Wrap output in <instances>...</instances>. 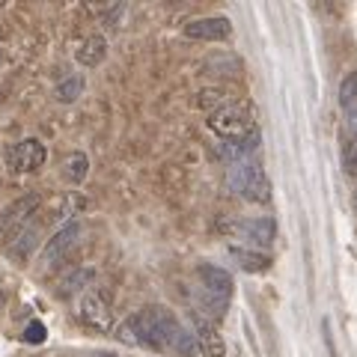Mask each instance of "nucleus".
I'll list each match as a JSON object with an SVG mask.
<instances>
[{
	"label": "nucleus",
	"instance_id": "1",
	"mask_svg": "<svg viewBox=\"0 0 357 357\" xmlns=\"http://www.w3.org/2000/svg\"><path fill=\"white\" fill-rule=\"evenodd\" d=\"M128 328L134 333V340L140 345H146L152 351H173L182 357H191L197 351V337H191L178 319L164 307H146L140 312H134L128 319Z\"/></svg>",
	"mask_w": 357,
	"mask_h": 357
},
{
	"label": "nucleus",
	"instance_id": "2",
	"mask_svg": "<svg viewBox=\"0 0 357 357\" xmlns=\"http://www.w3.org/2000/svg\"><path fill=\"white\" fill-rule=\"evenodd\" d=\"M227 185L244 199H250V203H268L271 199V185H268V176L256 158L232 161L227 173Z\"/></svg>",
	"mask_w": 357,
	"mask_h": 357
},
{
	"label": "nucleus",
	"instance_id": "3",
	"mask_svg": "<svg viewBox=\"0 0 357 357\" xmlns=\"http://www.w3.org/2000/svg\"><path fill=\"white\" fill-rule=\"evenodd\" d=\"M197 277H199V283H203L206 304L211 307V316L220 319L223 312H227L229 298H232V277L223 271V268H215V265H199Z\"/></svg>",
	"mask_w": 357,
	"mask_h": 357
},
{
	"label": "nucleus",
	"instance_id": "4",
	"mask_svg": "<svg viewBox=\"0 0 357 357\" xmlns=\"http://www.w3.org/2000/svg\"><path fill=\"white\" fill-rule=\"evenodd\" d=\"M208 128L215 131L218 137L232 140V143L244 140V137H248V134L253 131V128H250L248 107H241V105H227V107H220L218 114H211V116H208Z\"/></svg>",
	"mask_w": 357,
	"mask_h": 357
},
{
	"label": "nucleus",
	"instance_id": "5",
	"mask_svg": "<svg viewBox=\"0 0 357 357\" xmlns=\"http://www.w3.org/2000/svg\"><path fill=\"white\" fill-rule=\"evenodd\" d=\"M45 161H48V149H45V143L33 140V137L6 146V167L13 173H36V170H42Z\"/></svg>",
	"mask_w": 357,
	"mask_h": 357
},
{
	"label": "nucleus",
	"instance_id": "6",
	"mask_svg": "<svg viewBox=\"0 0 357 357\" xmlns=\"http://www.w3.org/2000/svg\"><path fill=\"white\" fill-rule=\"evenodd\" d=\"M36 206H39V197L36 194H27V197L15 199V203H9L3 211H0V241L15 238L18 232L27 227V220L33 218Z\"/></svg>",
	"mask_w": 357,
	"mask_h": 357
},
{
	"label": "nucleus",
	"instance_id": "7",
	"mask_svg": "<svg viewBox=\"0 0 357 357\" xmlns=\"http://www.w3.org/2000/svg\"><path fill=\"white\" fill-rule=\"evenodd\" d=\"M77 316H81V321H86L89 328L96 331H107L110 328V319H114V312H110L107 301L93 292V289H86V292L81 295V301H77Z\"/></svg>",
	"mask_w": 357,
	"mask_h": 357
},
{
	"label": "nucleus",
	"instance_id": "8",
	"mask_svg": "<svg viewBox=\"0 0 357 357\" xmlns=\"http://www.w3.org/2000/svg\"><path fill=\"white\" fill-rule=\"evenodd\" d=\"M232 24L229 18L215 15V18H197L191 24H185V36L188 39H203V42H220V39H229Z\"/></svg>",
	"mask_w": 357,
	"mask_h": 357
},
{
	"label": "nucleus",
	"instance_id": "9",
	"mask_svg": "<svg viewBox=\"0 0 357 357\" xmlns=\"http://www.w3.org/2000/svg\"><path fill=\"white\" fill-rule=\"evenodd\" d=\"M194 325H197V345H199V351H203L206 357H223V354H227V345H223L220 333L215 328V319H206V316H199V312L194 310Z\"/></svg>",
	"mask_w": 357,
	"mask_h": 357
},
{
	"label": "nucleus",
	"instance_id": "10",
	"mask_svg": "<svg viewBox=\"0 0 357 357\" xmlns=\"http://www.w3.org/2000/svg\"><path fill=\"white\" fill-rule=\"evenodd\" d=\"M77 236H81V227L77 223H69V227H63L57 236H54L48 244H45V250H42V262L45 265H54V262H63L66 259V253H69L75 248V241Z\"/></svg>",
	"mask_w": 357,
	"mask_h": 357
},
{
	"label": "nucleus",
	"instance_id": "11",
	"mask_svg": "<svg viewBox=\"0 0 357 357\" xmlns=\"http://www.w3.org/2000/svg\"><path fill=\"white\" fill-rule=\"evenodd\" d=\"M238 232L253 244V248L256 244H259V248H268V244L274 241V220L271 218H250V220L241 223Z\"/></svg>",
	"mask_w": 357,
	"mask_h": 357
},
{
	"label": "nucleus",
	"instance_id": "12",
	"mask_svg": "<svg viewBox=\"0 0 357 357\" xmlns=\"http://www.w3.org/2000/svg\"><path fill=\"white\" fill-rule=\"evenodd\" d=\"M36 244H39V227L36 223H27V227L13 238V244L6 248V256L9 259H15V262H24Z\"/></svg>",
	"mask_w": 357,
	"mask_h": 357
},
{
	"label": "nucleus",
	"instance_id": "13",
	"mask_svg": "<svg viewBox=\"0 0 357 357\" xmlns=\"http://www.w3.org/2000/svg\"><path fill=\"white\" fill-rule=\"evenodd\" d=\"M77 63L81 66H86V69H96L98 63H105V57H107V42H105V36H89L86 42H81V48H77Z\"/></svg>",
	"mask_w": 357,
	"mask_h": 357
},
{
	"label": "nucleus",
	"instance_id": "14",
	"mask_svg": "<svg viewBox=\"0 0 357 357\" xmlns=\"http://www.w3.org/2000/svg\"><path fill=\"white\" fill-rule=\"evenodd\" d=\"M340 107L349 122H357V72L345 75L340 84Z\"/></svg>",
	"mask_w": 357,
	"mask_h": 357
},
{
	"label": "nucleus",
	"instance_id": "15",
	"mask_svg": "<svg viewBox=\"0 0 357 357\" xmlns=\"http://www.w3.org/2000/svg\"><path fill=\"white\" fill-rule=\"evenodd\" d=\"M81 93H84V77L81 75H69L66 81L57 84V89H54V98H57L60 105H72V102L81 98Z\"/></svg>",
	"mask_w": 357,
	"mask_h": 357
},
{
	"label": "nucleus",
	"instance_id": "16",
	"mask_svg": "<svg viewBox=\"0 0 357 357\" xmlns=\"http://www.w3.org/2000/svg\"><path fill=\"white\" fill-rule=\"evenodd\" d=\"M86 170H89V161H86V155H84V152H72L69 158H66V164H63L66 178H69V182H75V185H81V182H84V178H86Z\"/></svg>",
	"mask_w": 357,
	"mask_h": 357
},
{
	"label": "nucleus",
	"instance_id": "17",
	"mask_svg": "<svg viewBox=\"0 0 357 357\" xmlns=\"http://www.w3.org/2000/svg\"><path fill=\"white\" fill-rule=\"evenodd\" d=\"M232 256L244 265V271H265L271 259L265 253H256V250H241V248H232Z\"/></svg>",
	"mask_w": 357,
	"mask_h": 357
},
{
	"label": "nucleus",
	"instance_id": "18",
	"mask_svg": "<svg viewBox=\"0 0 357 357\" xmlns=\"http://www.w3.org/2000/svg\"><path fill=\"white\" fill-rule=\"evenodd\" d=\"M227 93H223L220 86H211V89H203L199 93V98H197V105L203 107V110H211V114H218L220 107H227V98H223Z\"/></svg>",
	"mask_w": 357,
	"mask_h": 357
},
{
	"label": "nucleus",
	"instance_id": "19",
	"mask_svg": "<svg viewBox=\"0 0 357 357\" xmlns=\"http://www.w3.org/2000/svg\"><path fill=\"white\" fill-rule=\"evenodd\" d=\"M342 170L349 176H357V131L349 137V143H345L342 149Z\"/></svg>",
	"mask_w": 357,
	"mask_h": 357
},
{
	"label": "nucleus",
	"instance_id": "20",
	"mask_svg": "<svg viewBox=\"0 0 357 357\" xmlns=\"http://www.w3.org/2000/svg\"><path fill=\"white\" fill-rule=\"evenodd\" d=\"M24 340L27 342H45V325L42 321H30L27 331H24Z\"/></svg>",
	"mask_w": 357,
	"mask_h": 357
},
{
	"label": "nucleus",
	"instance_id": "21",
	"mask_svg": "<svg viewBox=\"0 0 357 357\" xmlns=\"http://www.w3.org/2000/svg\"><path fill=\"white\" fill-rule=\"evenodd\" d=\"M3 304H6V289L0 286V310H3Z\"/></svg>",
	"mask_w": 357,
	"mask_h": 357
},
{
	"label": "nucleus",
	"instance_id": "22",
	"mask_svg": "<svg viewBox=\"0 0 357 357\" xmlns=\"http://www.w3.org/2000/svg\"><path fill=\"white\" fill-rule=\"evenodd\" d=\"M102 357H116V354H102Z\"/></svg>",
	"mask_w": 357,
	"mask_h": 357
},
{
	"label": "nucleus",
	"instance_id": "23",
	"mask_svg": "<svg viewBox=\"0 0 357 357\" xmlns=\"http://www.w3.org/2000/svg\"><path fill=\"white\" fill-rule=\"evenodd\" d=\"M0 57H3V51H0Z\"/></svg>",
	"mask_w": 357,
	"mask_h": 357
}]
</instances>
